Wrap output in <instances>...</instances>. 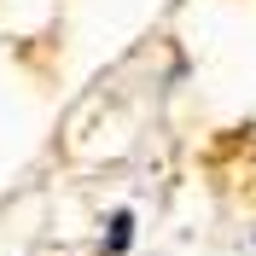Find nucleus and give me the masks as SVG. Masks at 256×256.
Returning <instances> with one entry per match:
<instances>
[{
    "instance_id": "obj_1",
    "label": "nucleus",
    "mask_w": 256,
    "mask_h": 256,
    "mask_svg": "<svg viewBox=\"0 0 256 256\" xmlns=\"http://www.w3.org/2000/svg\"><path fill=\"white\" fill-rule=\"evenodd\" d=\"M128 233H134V222H128V216H116V227H111V250H122Z\"/></svg>"
}]
</instances>
